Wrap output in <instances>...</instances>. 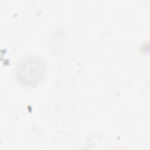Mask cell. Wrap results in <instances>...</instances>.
Wrapping results in <instances>:
<instances>
[{"label":"cell","mask_w":150,"mask_h":150,"mask_svg":"<svg viewBox=\"0 0 150 150\" xmlns=\"http://www.w3.org/2000/svg\"><path fill=\"white\" fill-rule=\"evenodd\" d=\"M47 69V64L42 58L36 56H26L16 66V77L20 83L33 87L45 78Z\"/></svg>","instance_id":"1"}]
</instances>
